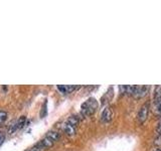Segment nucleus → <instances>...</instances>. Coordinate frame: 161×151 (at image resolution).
Returning a JSON list of instances; mask_svg holds the SVG:
<instances>
[{
	"mask_svg": "<svg viewBox=\"0 0 161 151\" xmlns=\"http://www.w3.org/2000/svg\"><path fill=\"white\" fill-rule=\"evenodd\" d=\"M98 108V102L95 98H90L82 105L80 113L84 116H91L95 113V111Z\"/></svg>",
	"mask_w": 161,
	"mask_h": 151,
	"instance_id": "obj_1",
	"label": "nucleus"
},
{
	"mask_svg": "<svg viewBox=\"0 0 161 151\" xmlns=\"http://www.w3.org/2000/svg\"><path fill=\"white\" fill-rule=\"evenodd\" d=\"M149 103H145L142 105V107L140 108L138 115H137V120L140 124H143L146 120H147V117L149 115Z\"/></svg>",
	"mask_w": 161,
	"mask_h": 151,
	"instance_id": "obj_2",
	"label": "nucleus"
},
{
	"mask_svg": "<svg viewBox=\"0 0 161 151\" xmlns=\"http://www.w3.org/2000/svg\"><path fill=\"white\" fill-rule=\"evenodd\" d=\"M149 87L148 86H134V91L132 94V97L135 99H141L145 97L148 93Z\"/></svg>",
	"mask_w": 161,
	"mask_h": 151,
	"instance_id": "obj_3",
	"label": "nucleus"
},
{
	"mask_svg": "<svg viewBox=\"0 0 161 151\" xmlns=\"http://www.w3.org/2000/svg\"><path fill=\"white\" fill-rule=\"evenodd\" d=\"M113 118V111L110 107H106L101 115V120L103 123H109Z\"/></svg>",
	"mask_w": 161,
	"mask_h": 151,
	"instance_id": "obj_4",
	"label": "nucleus"
},
{
	"mask_svg": "<svg viewBox=\"0 0 161 151\" xmlns=\"http://www.w3.org/2000/svg\"><path fill=\"white\" fill-rule=\"evenodd\" d=\"M78 88L79 87H77V86H58V89L60 91V92H63L64 94L72 93Z\"/></svg>",
	"mask_w": 161,
	"mask_h": 151,
	"instance_id": "obj_5",
	"label": "nucleus"
},
{
	"mask_svg": "<svg viewBox=\"0 0 161 151\" xmlns=\"http://www.w3.org/2000/svg\"><path fill=\"white\" fill-rule=\"evenodd\" d=\"M154 112L157 116H161V97L154 99Z\"/></svg>",
	"mask_w": 161,
	"mask_h": 151,
	"instance_id": "obj_6",
	"label": "nucleus"
},
{
	"mask_svg": "<svg viewBox=\"0 0 161 151\" xmlns=\"http://www.w3.org/2000/svg\"><path fill=\"white\" fill-rule=\"evenodd\" d=\"M64 132L67 133V135L69 136H72L75 133V126H72V125H69V124H65L64 125Z\"/></svg>",
	"mask_w": 161,
	"mask_h": 151,
	"instance_id": "obj_7",
	"label": "nucleus"
},
{
	"mask_svg": "<svg viewBox=\"0 0 161 151\" xmlns=\"http://www.w3.org/2000/svg\"><path fill=\"white\" fill-rule=\"evenodd\" d=\"M45 137L48 138L49 140H52L53 142H54V141L58 140V138H59V133L55 132V131H50V132L47 133V135L45 136Z\"/></svg>",
	"mask_w": 161,
	"mask_h": 151,
	"instance_id": "obj_8",
	"label": "nucleus"
},
{
	"mask_svg": "<svg viewBox=\"0 0 161 151\" xmlns=\"http://www.w3.org/2000/svg\"><path fill=\"white\" fill-rule=\"evenodd\" d=\"M80 122V120H79V117L78 116H75V115H73V116H70V117L68 119V124L69 125H72V126H75V127H77V125L79 124Z\"/></svg>",
	"mask_w": 161,
	"mask_h": 151,
	"instance_id": "obj_9",
	"label": "nucleus"
},
{
	"mask_svg": "<svg viewBox=\"0 0 161 151\" xmlns=\"http://www.w3.org/2000/svg\"><path fill=\"white\" fill-rule=\"evenodd\" d=\"M25 121H26V118H25V116H21L17 121H16V125H17V128L20 129L22 128L23 126L25 125Z\"/></svg>",
	"mask_w": 161,
	"mask_h": 151,
	"instance_id": "obj_10",
	"label": "nucleus"
},
{
	"mask_svg": "<svg viewBox=\"0 0 161 151\" xmlns=\"http://www.w3.org/2000/svg\"><path fill=\"white\" fill-rule=\"evenodd\" d=\"M7 118V113L5 111H0V124H2Z\"/></svg>",
	"mask_w": 161,
	"mask_h": 151,
	"instance_id": "obj_11",
	"label": "nucleus"
},
{
	"mask_svg": "<svg viewBox=\"0 0 161 151\" xmlns=\"http://www.w3.org/2000/svg\"><path fill=\"white\" fill-rule=\"evenodd\" d=\"M157 133L161 136V116H160L159 122H158V125H157Z\"/></svg>",
	"mask_w": 161,
	"mask_h": 151,
	"instance_id": "obj_12",
	"label": "nucleus"
},
{
	"mask_svg": "<svg viewBox=\"0 0 161 151\" xmlns=\"http://www.w3.org/2000/svg\"><path fill=\"white\" fill-rule=\"evenodd\" d=\"M4 134H2V133H0V145H1L2 143H3V141H4Z\"/></svg>",
	"mask_w": 161,
	"mask_h": 151,
	"instance_id": "obj_13",
	"label": "nucleus"
},
{
	"mask_svg": "<svg viewBox=\"0 0 161 151\" xmlns=\"http://www.w3.org/2000/svg\"><path fill=\"white\" fill-rule=\"evenodd\" d=\"M155 151H161V149H156Z\"/></svg>",
	"mask_w": 161,
	"mask_h": 151,
	"instance_id": "obj_14",
	"label": "nucleus"
}]
</instances>
